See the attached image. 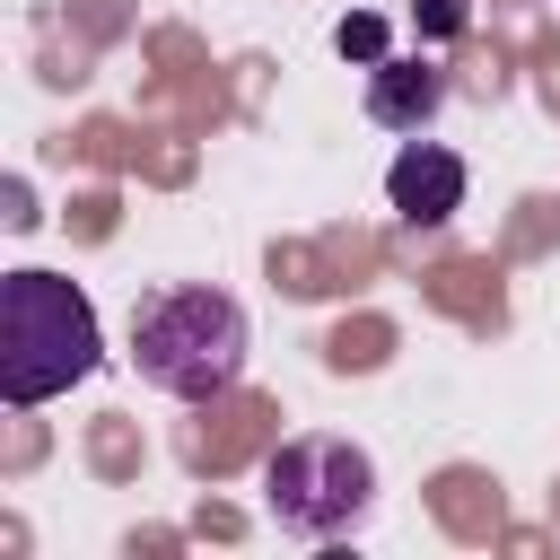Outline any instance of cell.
I'll return each instance as SVG.
<instances>
[{
    "label": "cell",
    "mask_w": 560,
    "mask_h": 560,
    "mask_svg": "<svg viewBox=\"0 0 560 560\" xmlns=\"http://www.w3.org/2000/svg\"><path fill=\"white\" fill-rule=\"evenodd\" d=\"M96 306L79 280L61 271H9L0 280V394L26 411V402H52L70 394L88 368H96Z\"/></svg>",
    "instance_id": "2"
},
{
    "label": "cell",
    "mask_w": 560,
    "mask_h": 560,
    "mask_svg": "<svg viewBox=\"0 0 560 560\" xmlns=\"http://www.w3.org/2000/svg\"><path fill=\"white\" fill-rule=\"evenodd\" d=\"M411 18H420L429 35H464V0H411Z\"/></svg>",
    "instance_id": "7"
},
{
    "label": "cell",
    "mask_w": 560,
    "mask_h": 560,
    "mask_svg": "<svg viewBox=\"0 0 560 560\" xmlns=\"http://www.w3.org/2000/svg\"><path fill=\"white\" fill-rule=\"evenodd\" d=\"M131 359L158 394L175 402H219L236 376H245V306L210 280H175V289H149L131 306Z\"/></svg>",
    "instance_id": "1"
},
{
    "label": "cell",
    "mask_w": 560,
    "mask_h": 560,
    "mask_svg": "<svg viewBox=\"0 0 560 560\" xmlns=\"http://www.w3.org/2000/svg\"><path fill=\"white\" fill-rule=\"evenodd\" d=\"M341 52H359V61H385V26H376V18H341Z\"/></svg>",
    "instance_id": "6"
},
{
    "label": "cell",
    "mask_w": 560,
    "mask_h": 560,
    "mask_svg": "<svg viewBox=\"0 0 560 560\" xmlns=\"http://www.w3.org/2000/svg\"><path fill=\"white\" fill-rule=\"evenodd\" d=\"M262 508L280 516V534H306V542L350 534L376 508V464L350 438H289L262 464Z\"/></svg>",
    "instance_id": "3"
},
{
    "label": "cell",
    "mask_w": 560,
    "mask_h": 560,
    "mask_svg": "<svg viewBox=\"0 0 560 560\" xmlns=\"http://www.w3.org/2000/svg\"><path fill=\"white\" fill-rule=\"evenodd\" d=\"M438 105H446V70H438V61H368V122H385V131H429Z\"/></svg>",
    "instance_id": "5"
},
{
    "label": "cell",
    "mask_w": 560,
    "mask_h": 560,
    "mask_svg": "<svg viewBox=\"0 0 560 560\" xmlns=\"http://www.w3.org/2000/svg\"><path fill=\"white\" fill-rule=\"evenodd\" d=\"M385 201H394L411 228H446V219L464 210V158L411 131V140L394 149V166H385Z\"/></svg>",
    "instance_id": "4"
}]
</instances>
